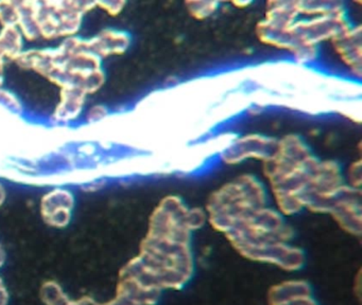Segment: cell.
<instances>
[{"label": "cell", "mask_w": 362, "mask_h": 305, "mask_svg": "<svg viewBox=\"0 0 362 305\" xmlns=\"http://www.w3.org/2000/svg\"><path fill=\"white\" fill-rule=\"evenodd\" d=\"M16 61L24 69L35 70L62 89L77 88L86 95L96 92L105 83L101 59L84 50L83 40L79 50H30L21 53Z\"/></svg>", "instance_id": "3"}, {"label": "cell", "mask_w": 362, "mask_h": 305, "mask_svg": "<svg viewBox=\"0 0 362 305\" xmlns=\"http://www.w3.org/2000/svg\"><path fill=\"white\" fill-rule=\"evenodd\" d=\"M243 258L259 264L269 265L286 273H296L304 267L306 256L293 241H279L254 248Z\"/></svg>", "instance_id": "12"}, {"label": "cell", "mask_w": 362, "mask_h": 305, "mask_svg": "<svg viewBox=\"0 0 362 305\" xmlns=\"http://www.w3.org/2000/svg\"><path fill=\"white\" fill-rule=\"evenodd\" d=\"M345 186L342 165L334 159H319L307 181L305 210L327 215L332 201Z\"/></svg>", "instance_id": "8"}, {"label": "cell", "mask_w": 362, "mask_h": 305, "mask_svg": "<svg viewBox=\"0 0 362 305\" xmlns=\"http://www.w3.org/2000/svg\"><path fill=\"white\" fill-rule=\"evenodd\" d=\"M127 2L118 0V1H97L96 6H99L101 10H105L107 14L111 16H118L124 11Z\"/></svg>", "instance_id": "30"}, {"label": "cell", "mask_w": 362, "mask_h": 305, "mask_svg": "<svg viewBox=\"0 0 362 305\" xmlns=\"http://www.w3.org/2000/svg\"><path fill=\"white\" fill-rule=\"evenodd\" d=\"M313 297L308 282L303 279H288L274 284L269 289L268 305L287 304Z\"/></svg>", "instance_id": "16"}, {"label": "cell", "mask_w": 362, "mask_h": 305, "mask_svg": "<svg viewBox=\"0 0 362 305\" xmlns=\"http://www.w3.org/2000/svg\"><path fill=\"white\" fill-rule=\"evenodd\" d=\"M275 143L276 137L267 133H237L219 159L226 165H239L249 161L262 163L272 155Z\"/></svg>", "instance_id": "11"}, {"label": "cell", "mask_w": 362, "mask_h": 305, "mask_svg": "<svg viewBox=\"0 0 362 305\" xmlns=\"http://www.w3.org/2000/svg\"><path fill=\"white\" fill-rule=\"evenodd\" d=\"M4 61H0V85L3 84Z\"/></svg>", "instance_id": "34"}, {"label": "cell", "mask_w": 362, "mask_h": 305, "mask_svg": "<svg viewBox=\"0 0 362 305\" xmlns=\"http://www.w3.org/2000/svg\"><path fill=\"white\" fill-rule=\"evenodd\" d=\"M22 33L18 27L4 28L0 32V61L7 59L16 61L23 52Z\"/></svg>", "instance_id": "23"}, {"label": "cell", "mask_w": 362, "mask_h": 305, "mask_svg": "<svg viewBox=\"0 0 362 305\" xmlns=\"http://www.w3.org/2000/svg\"><path fill=\"white\" fill-rule=\"evenodd\" d=\"M321 47L311 44H298L289 54V59L300 65L315 66L319 61Z\"/></svg>", "instance_id": "26"}, {"label": "cell", "mask_w": 362, "mask_h": 305, "mask_svg": "<svg viewBox=\"0 0 362 305\" xmlns=\"http://www.w3.org/2000/svg\"><path fill=\"white\" fill-rule=\"evenodd\" d=\"M107 114H109V112H107L105 106H95L88 112V119L92 123L101 122V121L107 118Z\"/></svg>", "instance_id": "31"}, {"label": "cell", "mask_w": 362, "mask_h": 305, "mask_svg": "<svg viewBox=\"0 0 362 305\" xmlns=\"http://www.w3.org/2000/svg\"><path fill=\"white\" fill-rule=\"evenodd\" d=\"M270 205L264 180L251 173L240 174L224 182L207 197V225L226 237L245 216Z\"/></svg>", "instance_id": "4"}, {"label": "cell", "mask_w": 362, "mask_h": 305, "mask_svg": "<svg viewBox=\"0 0 362 305\" xmlns=\"http://www.w3.org/2000/svg\"><path fill=\"white\" fill-rule=\"evenodd\" d=\"M20 10L16 1H0V23L4 28L18 27Z\"/></svg>", "instance_id": "27"}, {"label": "cell", "mask_w": 362, "mask_h": 305, "mask_svg": "<svg viewBox=\"0 0 362 305\" xmlns=\"http://www.w3.org/2000/svg\"><path fill=\"white\" fill-rule=\"evenodd\" d=\"M317 158L304 138L290 133L276 138L272 155L262 163L270 203L286 218L305 211V191Z\"/></svg>", "instance_id": "2"}, {"label": "cell", "mask_w": 362, "mask_h": 305, "mask_svg": "<svg viewBox=\"0 0 362 305\" xmlns=\"http://www.w3.org/2000/svg\"><path fill=\"white\" fill-rule=\"evenodd\" d=\"M73 203V197L67 191L56 190L49 193L43 199V214L47 222L59 227L66 225Z\"/></svg>", "instance_id": "18"}, {"label": "cell", "mask_w": 362, "mask_h": 305, "mask_svg": "<svg viewBox=\"0 0 362 305\" xmlns=\"http://www.w3.org/2000/svg\"><path fill=\"white\" fill-rule=\"evenodd\" d=\"M86 95L77 88H63L61 92V102L54 114L57 123H67L75 120L84 105Z\"/></svg>", "instance_id": "20"}, {"label": "cell", "mask_w": 362, "mask_h": 305, "mask_svg": "<svg viewBox=\"0 0 362 305\" xmlns=\"http://www.w3.org/2000/svg\"><path fill=\"white\" fill-rule=\"evenodd\" d=\"M327 215L349 237L362 234V191L345 186L332 201Z\"/></svg>", "instance_id": "13"}, {"label": "cell", "mask_w": 362, "mask_h": 305, "mask_svg": "<svg viewBox=\"0 0 362 305\" xmlns=\"http://www.w3.org/2000/svg\"><path fill=\"white\" fill-rule=\"evenodd\" d=\"M137 260L163 292L183 289L196 269L192 243L186 241L145 237Z\"/></svg>", "instance_id": "5"}, {"label": "cell", "mask_w": 362, "mask_h": 305, "mask_svg": "<svg viewBox=\"0 0 362 305\" xmlns=\"http://www.w3.org/2000/svg\"><path fill=\"white\" fill-rule=\"evenodd\" d=\"M300 15L296 0H271L264 6L262 20L276 27L289 28L293 25Z\"/></svg>", "instance_id": "19"}, {"label": "cell", "mask_w": 362, "mask_h": 305, "mask_svg": "<svg viewBox=\"0 0 362 305\" xmlns=\"http://www.w3.org/2000/svg\"><path fill=\"white\" fill-rule=\"evenodd\" d=\"M230 6L236 10H247L250 6H253V1H247V0H234L230 2Z\"/></svg>", "instance_id": "32"}, {"label": "cell", "mask_w": 362, "mask_h": 305, "mask_svg": "<svg viewBox=\"0 0 362 305\" xmlns=\"http://www.w3.org/2000/svg\"><path fill=\"white\" fill-rule=\"evenodd\" d=\"M337 61L346 69L349 78L361 80L362 76V27L351 23L346 30L329 42Z\"/></svg>", "instance_id": "14"}, {"label": "cell", "mask_w": 362, "mask_h": 305, "mask_svg": "<svg viewBox=\"0 0 362 305\" xmlns=\"http://www.w3.org/2000/svg\"><path fill=\"white\" fill-rule=\"evenodd\" d=\"M255 35L258 42L269 48L284 51L288 54L296 49V42L292 40L288 28L276 27L266 21L259 20L256 23Z\"/></svg>", "instance_id": "17"}, {"label": "cell", "mask_w": 362, "mask_h": 305, "mask_svg": "<svg viewBox=\"0 0 362 305\" xmlns=\"http://www.w3.org/2000/svg\"><path fill=\"white\" fill-rule=\"evenodd\" d=\"M300 18L346 14V4L338 0H296Z\"/></svg>", "instance_id": "21"}, {"label": "cell", "mask_w": 362, "mask_h": 305, "mask_svg": "<svg viewBox=\"0 0 362 305\" xmlns=\"http://www.w3.org/2000/svg\"><path fill=\"white\" fill-rule=\"evenodd\" d=\"M235 251L245 252L267 244L293 241L294 231L288 218L272 205L259 208L245 216L226 235Z\"/></svg>", "instance_id": "6"}, {"label": "cell", "mask_w": 362, "mask_h": 305, "mask_svg": "<svg viewBox=\"0 0 362 305\" xmlns=\"http://www.w3.org/2000/svg\"><path fill=\"white\" fill-rule=\"evenodd\" d=\"M222 2L213 0H188L184 2L185 11L192 19L197 21H204L215 16L220 8Z\"/></svg>", "instance_id": "24"}, {"label": "cell", "mask_w": 362, "mask_h": 305, "mask_svg": "<svg viewBox=\"0 0 362 305\" xmlns=\"http://www.w3.org/2000/svg\"><path fill=\"white\" fill-rule=\"evenodd\" d=\"M0 105L6 106L16 114L22 112V105H21L20 101L11 92L3 90V89H0Z\"/></svg>", "instance_id": "29"}, {"label": "cell", "mask_w": 362, "mask_h": 305, "mask_svg": "<svg viewBox=\"0 0 362 305\" xmlns=\"http://www.w3.org/2000/svg\"><path fill=\"white\" fill-rule=\"evenodd\" d=\"M344 181L349 188L361 190L362 186V161L361 158L351 161L346 169H343Z\"/></svg>", "instance_id": "28"}, {"label": "cell", "mask_w": 362, "mask_h": 305, "mask_svg": "<svg viewBox=\"0 0 362 305\" xmlns=\"http://www.w3.org/2000/svg\"><path fill=\"white\" fill-rule=\"evenodd\" d=\"M279 305H319L317 303V301L313 299V297L311 298L305 299V300L298 301V302H292L287 303V304H279Z\"/></svg>", "instance_id": "33"}, {"label": "cell", "mask_w": 362, "mask_h": 305, "mask_svg": "<svg viewBox=\"0 0 362 305\" xmlns=\"http://www.w3.org/2000/svg\"><path fill=\"white\" fill-rule=\"evenodd\" d=\"M351 23L353 21L349 18V13L334 16L298 18L288 28V31L296 47L298 44L321 47L323 44H329Z\"/></svg>", "instance_id": "10"}, {"label": "cell", "mask_w": 362, "mask_h": 305, "mask_svg": "<svg viewBox=\"0 0 362 305\" xmlns=\"http://www.w3.org/2000/svg\"><path fill=\"white\" fill-rule=\"evenodd\" d=\"M95 6V1H37L40 36L48 40L73 37L79 31L84 13Z\"/></svg>", "instance_id": "7"}, {"label": "cell", "mask_w": 362, "mask_h": 305, "mask_svg": "<svg viewBox=\"0 0 362 305\" xmlns=\"http://www.w3.org/2000/svg\"><path fill=\"white\" fill-rule=\"evenodd\" d=\"M188 207L180 195L163 197L150 215L146 237L192 243L194 233L186 222Z\"/></svg>", "instance_id": "9"}, {"label": "cell", "mask_w": 362, "mask_h": 305, "mask_svg": "<svg viewBox=\"0 0 362 305\" xmlns=\"http://www.w3.org/2000/svg\"><path fill=\"white\" fill-rule=\"evenodd\" d=\"M18 4L20 10L18 28L20 27L21 33L24 34L27 40H37L40 36L37 27V1H21Z\"/></svg>", "instance_id": "22"}, {"label": "cell", "mask_w": 362, "mask_h": 305, "mask_svg": "<svg viewBox=\"0 0 362 305\" xmlns=\"http://www.w3.org/2000/svg\"><path fill=\"white\" fill-rule=\"evenodd\" d=\"M247 87L279 97L323 95L334 101L362 97L361 80L330 73L288 59L243 66Z\"/></svg>", "instance_id": "1"}, {"label": "cell", "mask_w": 362, "mask_h": 305, "mask_svg": "<svg viewBox=\"0 0 362 305\" xmlns=\"http://www.w3.org/2000/svg\"><path fill=\"white\" fill-rule=\"evenodd\" d=\"M131 46V36L124 31L105 30L92 40H84V48L88 52L96 55L99 59L122 55Z\"/></svg>", "instance_id": "15"}, {"label": "cell", "mask_w": 362, "mask_h": 305, "mask_svg": "<svg viewBox=\"0 0 362 305\" xmlns=\"http://www.w3.org/2000/svg\"><path fill=\"white\" fill-rule=\"evenodd\" d=\"M334 114L341 116L344 120L360 125L362 122V97L357 99L344 100L339 102Z\"/></svg>", "instance_id": "25"}]
</instances>
